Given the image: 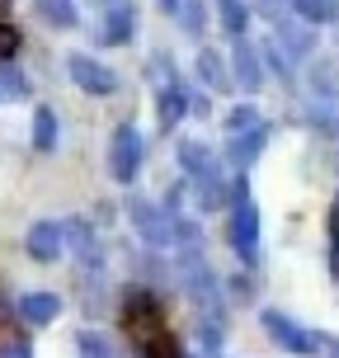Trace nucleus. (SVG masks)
<instances>
[{
  "label": "nucleus",
  "mask_w": 339,
  "mask_h": 358,
  "mask_svg": "<svg viewBox=\"0 0 339 358\" xmlns=\"http://www.w3.org/2000/svg\"><path fill=\"white\" fill-rule=\"evenodd\" d=\"M137 151H142L137 127H118V132H113V175H118V179L137 175Z\"/></svg>",
  "instance_id": "nucleus-1"
},
{
  "label": "nucleus",
  "mask_w": 339,
  "mask_h": 358,
  "mask_svg": "<svg viewBox=\"0 0 339 358\" xmlns=\"http://www.w3.org/2000/svg\"><path fill=\"white\" fill-rule=\"evenodd\" d=\"M66 71H71L75 80H80V90H89V94H108V90H113V76H108L104 66H99V62L80 57V52H75L71 62H66Z\"/></svg>",
  "instance_id": "nucleus-2"
},
{
  "label": "nucleus",
  "mask_w": 339,
  "mask_h": 358,
  "mask_svg": "<svg viewBox=\"0 0 339 358\" xmlns=\"http://www.w3.org/2000/svg\"><path fill=\"white\" fill-rule=\"evenodd\" d=\"M24 245H29L34 259H57V255H62V227H57V222H38V227H29Z\"/></svg>",
  "instance_id": "nucleus-3"
},
{
  "label": "nucleus",
  "mask_w": 339,
  "mask_h": 358,
  "mask_svg": "<svg viewBox=\"0 0 339 358\" xmlns=\"http://www.w3.org/2000/svg\"><path fill=\"white\" fill-rule=\"evenodd\" d=\"M57 311H62V302H57L52 292H24V297H19V316H24L29 325L57 321Z\"/></svg>",
  "instance_id": "nucleus-4"
},
{
  "label": "nucleus",
  "mask_w": 339,
  "mask_h": 358,
  "mask_svg": "<svg viewBox=\"0 0 339 358\" xmlns=\"http://www.w3.org/2000/svg\"><path fill=\"white\" fill-rule=\"evenodd\" d=\"M264 325H268V330H273V335H278V340H283V349H297V354H311V349H316V344L306 340V335H302V330H297V325H287L283 316H273V311H268V316H264Z\"/></svg>",
  "instance_id": "nucleus-5"
},
{
  "label": "nucleus",
  "mask_w": 339,
  "mask_h": 358,
  "mask_svg": "<svg viewBox=\"0 0 339 358\" xmlns=\"http://www.w3.org/2000/svg\"><path fill=\"white\" fill-rule=\"evenodd\" d=\"M34 146L38 151H52L57 146V113L52 108H38L34 113Z\"/></svg>",
  "instance_id": "nucleus-6"
},
{
  "label": "nucleus",
  "mask_w": 339,
  "mask_h": 358,
  "mask_svg": "<svg viewBox=\"0 0 339 358\" xmlns=\"http://www.w3.org/2000/svg\"><path fill=\"white\" fill-rule=\"evenodd\" d=\"M29 94V80L10 66V62H0V104H10V99H24Z\"/></svg>",
  "instance_id": "nucleus-7"
},
{
  "label": "nucleus",
  "mask_w": 339,
  "mask_h": 358,
  "mask_svg": "<svg viewBox=\"0 0 339 358\" xmlns=\"http://www.w3.org/2000/svg\"><path fill=\"white\" fill-rule=\"evenodd\" d=\"M43 15L52 19V24H71L75 10H71V0H43Z\"/></svg>",
  "instance_id": "nucleus-8"
},
{
  "label": "nucleus",
  "mask_w": 339,
  "mask_h": 358,
  "mask_svg": "<svg viewBox=\"0 0 339 358\" xmlns=\"http://www.w3.org/2000/svg\"><path fill=\"white\" fill-rule=\"evenodd\" d=\"M15 48H19V29L10 19H0V57H15Z\"/></svg>",
  "instance_id": "nucleus-9"
},
{
  "label": "nucleus",
  "mask_w": 339,
  "mask_h": 358,
  "mask_svg": "<svg viewBox=\"0 0 339 358\" xmlns=\"http://www.w3.org/2000/svg\"><path fill=\"white\" fill-rule=\"evenodd\" d=\"M80 349H85V358H108V354H104V344L94 340V335H80Z\"/></svg>",
  "instance_id": "nucleus-10"
},
{
  "label": "nucleus",
  "mask_w": 339,
  "mask_h": 358,
  "mask_svg": "<svg viewBox=\"0 0 339 358\" xmlns=\"http://www.w3.org/2000/svg\"><path fill=\"white\" fill-rule=\"evenodd\" d=\"M5 358H29V349H24V344H10V349H5Z\"/></svg>",
  "instance_id": "nucleus-11"
},
{
  "label": "nucleus",
  "mask_w": 339,
  "mask_h": 358,
  "mask_svg": "<svg viewBox=\"0 0 339 358\" xmlns=\"http://www.w3.org/2000/svg\"><path fill=\"white\" fill-rule=\"evenodd\" d=\"M335 358H339V349H335Z\"/></svg>",
  "instance_id": "nucleus-12"
}]
</instances>
